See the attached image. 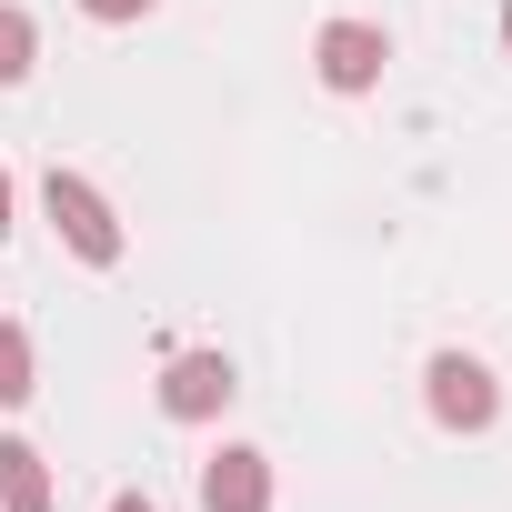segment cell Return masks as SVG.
I'll use <instances>...</instances> for the list:
<instances>
[{
    "instance_id": "1",
    "label": "cell",
    "mask_w": 512,
    "mask_h": 512,
    "mask_svg": "<svg viewBox=\"0 0 512 512\" xmlns=\"http://www.w3.org/2000/svg\"><path fill=\"white\" fill-rule=\"evenodd\" d=\"M41 211H51V231L81 251L91 272H111V262H121V221H111V201H101L81 171H51V181H41Z\"/></svg>"
},
{
    "instance_id": "2",
    "label": "cell",
    "mask_w": 512,
    "mask_h": 512,
    "mask_svg": "<svg viewBox=\"0 0 512 512\" xmlns=\"http://www.w3.org/2000/svg\"><path fill=\"white\" fill-rule=\"evenodd\" d=\"M422 402H432V422H442V432H482V422L502 412V382H492L472 352H432V372H422Z\"/></svg>"
},
{
    "instance_id": "3",
    "label": "cell",
    "mask_w": 512,
    "mask_h": 512,
    "mask_svg": "<svg viewBox=\"0 0 512 512\" xmlns=\"http://www.w3.org/2000/svg\"><path fill=\"white\" fill-rule=\"evenodd\" d=\"M231 392H241V382H231L221 352H171V362H161V412H171V422H211Z\"/></svg>"
},
{
    "instance_id": "4",
    "label": "cell",
    "mask_w": 512,
    "mask_h": 512,
    "mask_svg": "<svg viewBox=\"0 0 512 512\" xmlns=\"http://www.w3.org/2000/svg\"><path fill=\"white\" fill-rule=\"evenodd\" d=\"M201 512H272V462L251 452V442L211 452L201 462Z\"/></svg>"
},
{
    "instance_id": "5",
    "label": "cell",
    "mask_w": 512,
    "mask_h": 512,
    "mask_svg": "<svg viewBox=\"0 0 512 512\" xmlns=\"http://www.w3.org/2000/svg\"><path fill=\"white\" fill-rule=\"evenodd\" d=\"M312 61H322V81H332V91H372V81H382V61H392V41H382L372 21H332V31L312 41Z\"/></svg>"
},
{
    "instance_id": "6",
    "label": "cell",
    "mask_w": 512,
    "mask_h": 512,
    "mask_svg": "<svg viewBox=\"0 0 512 512\" xmlns=\"http://www.w3.org/2000/svg\"><path fill=\"white\" fill-rule=\"evenodd\" d=\"M0 512H51V462L31 442H0Z\"/></svg>"
},
{
    "instance_id": "7",
    "label": "cell",
    "mask_w": 512,
    "mask_h": 512,
    "mask_svg": "<svg viewBox=\"0 0 512 512\" xmlns=\"http://www.w3.org/2000/svg\"><path fill=\"white\" fill-rule=\"evenodd\" d=\"M31 61H41L31 11H11V0H0V91H11V81H31Z\"/></svg>"
},
{
    "instance_id": "8",
    "label": "cell",
    "mask_w": 512,
    "mask_h": 512,
    "mask_svg": "<svg viewBox=\"0 0 512 512\" xmlns=\"http://www.w3.org/2000/svg\"><path fill=\"white\" fill-rule=\"evenodd\" d=\"M0 402H11V412L31 402V332L21 322H0Z\"/></svg>"
},
{
    "instance_id": "9",
    "label": "cell",
    "mask_w": 512,
    "mask_h": 512,
    "mask_svg": "<svg viewBox=\"0 0 512 512\" xmlns=\"http://www.w3.org/2000/svg\"><path fill=\"white\" fill-rule=\"evenodd\" d=\"M81 11H91V21H111V31H121V21H141V11H151V0H81Z\"/></svg>"
},
{
    "instance_id": "10",
    "label": "cell",
    "mask_w": 512,
    "mask_h": 512,
    "mask_svg": "<svg viewBox=\"0 0 512 512\" xmlns=\"http://www.w3.org/2000/svg\"><path fill=\"white\" fill-rule=\"evenodd\" d=\"M0 231H11V171H0Z\"/></svg>"
},
{
    "instance_id": "11",
    "label": "cell",
    "mask_w": 512,
    "mask_h": 512,
    "mask_svg": "<svg viewBox=\"0 0 512 512\" xmlns=\"http://www.w3.org/2000/svg\"><path fill=\"white\" fill-rule=\"evenodd\" d=\"M111 512H151V502H141V492H121V502H111Z\"/></svg>"
},
{
    "instance_id": "12",
    "label": "cell",
    "mask_w": 512,
    "mask_h": 512,
    "mask_svg": "<svg viewBox=\"0 0 512 512\" xmlns=\"http://www.w3.org/2000/svg\"><path fill=\"white\" fill-rule=\"evenodd\" d=\"M502 51H512V0H502Z\"/></svg>"
}]
</instances>
